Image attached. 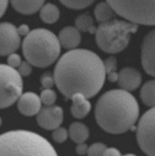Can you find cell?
<instances>
[{"label":"cell","instance_id":"1","mask_svg":"<svg viewBox=\"0 0 155 156\" xmlns=\"http://www.w3.org/2000/svg\"><path fill=\"white\" fill-rule=\"evenodd\" d=\"M106 76L103 62L96 53L86 49L65 53L54 73L55 84L67 98L77 93L87 98L96 95L104 85Z\"/></svg>","mask_w":155,"mask_h":156},{"label":"cell","instance_id":"2","mask_svg":"<svg viewBox=\"0 0 155 156\" xmlns=\"http://www.w3.org/2000/svg\"><path fill=\"white\" fill-rule=\"evenodd\" d=\"M140 114L134 96L123 90L105 93L97 102L95 116L99 126L113 134L124 133L134 128Z\"/></svg>","mask_w":155,"mask_h":156},{"label":"cell","instance_id":"3","mask_svg":"<svg viewBox=\"0 0 155 156\" xmlns=\"http://www.w3.org/2000/svg\"><path fill=\"white\" fill-rule=\"evenodd\" d=\"M0 156H58L52 145L40 135L13 130L0 135Z\"/></svg>","mask_w":155,"mask_h":156},{"label":"cell","instance_id":"4","mask_svg":"<svg viewBox=\"0 0 155 156\" xmlns=\"http://www.w3.org/2000/svg\"><path fill=\"white\" fill-rule=\"evenodd\" d=\"M24 56L31 65L46 67L58 57L61 44L52 32L45 29H36L30 32L22 44Z\"/></svg>","mask_w":155,"mask_h":156},{"label":"cell","instance_id":"5","mask_svg":"<svg viewBox=\"0 0 155 156\" xmlns=\"http://www.w3.org/2000/svg\"><path fill=\"white\" fill-rule=\"evenodd\" d=\"M138 28L131 22L112 20L102 23L96 29V41L99 48L108 53H117L128 44L131 34Z\"/></svg>","mask_w":155,"mask_h":156},{"label":"cell","instance_id":"6","mask_svg":"<svg viewBox=\"0 0 155 156\" xmlns=\"http://www.w3.org/2000/svg\"><path fill=\"white\" fill-rule=\"evenodd\" d=\"M116 14L135 24L155 25V1H108Z\"/></svg>","mask_w":155,"mask_h":156},{"label":"cell","instance_id":"7","mask_svg":"<svg viewBox=\"0 0 155 156\" xmlns=\"http://www.w3.org/2000/svg\"><path fill=\"white\" fill-rule=\"evenodd\" d=\"M23 81L14 68L0 64V109L12 105L21 96Z\"/></svg>","mask_w":155,"mask_h":156},{"label":"cell","instance_id":"8","mask_svg":"<svg viewBox=\"0 0 155 156\" xmlns=\"http://www.w3.org/2000/svg\"><path fill=\"white\" fill-rule=\"evenodd\" d=\"M137 140L144 153L155 156V107L142 116L137 128Z\"/></svg>","mask_w":155,"mask_h":156},{"label":"cell","instance_id":"9","mask_svg":"<svg viewBox=\"0 0 155 156\" xmlns=\"http://www.w3.org/2000/svg\"><path fill=\"white\" fill-rule=\"evenodd\" d=\"M21 38L14 25L3 22L0 23V56L9 55L19 47Z\"/></svg>","mask_w":155,"mask_h":156},{"label":"cell","instance_id":"10","mask_svg":"<svg viewBox=\"0 0 155 156\" xmlns=\"http://www.w3.org/2000/svg\"><path fill=\"white\" fill-rule=\"evenodd\" d=\"M63 111L58 106H46L37 114V122L43 129L55 130L59 128L63 121Z\"/></svg>","mask_w":155,"mask_h":156},{"label":"cell","instance_id":"11","mask_svg":"<svg viewBox=\"0 0 155 156\" xmlns=\"http://www.w3.org/2000/svg\"><path fill=\"white\" fill-rule=\"evenodd\" d=\"M141 59L144 70L155 77V30L148 34L142 41Z\"/></svg>","mask_w":155,"mask_h":156},{"label":"cell","instance_id":"12","mask_svg":"<svg viewBox=\"0 0 155 156\" xmlns=\"http://www.w3.org/2000/svg\"><path fill=\"white\" fill-rule=\"evenodd\" d=\"M18 108L21 114L31 116L39 114L42 108V101L35 93L26 92L21 95L18 102Z\"/></svg>","mask_w":155,"mask_h":156},{"label":"cell","instance_id":"13","mask_svg":"<svg viewBox=\"0 0 155 156\" xmlns=\"http://www.w3.org/2000/svg\"><path fill=\"white\" fill-rule=\"evenodd\" d=\"M117 83L125 91H133L139 87L142 81L141 74L131 67H126L119 72Z\"/></svg>","mask_w":155,"mask_h":156},{"label":"cell","instance_id":"14","mask_svg":"<svg viewBox=\"0 0 155 156\" xmlns=\"http://www.w3.org/2000/svg\"><path fill=\"white\" fill-rule=\"evenodd\" d=\"M61 45L66 49H74L79 44L81 36L77 28L73 27H67L63 29L58 36Z\"/></svg>","mask_w":155,"mask_h":156},{"label":"cell","instance_id":"15","mask_svg":"<svg viewBox=\"0 0 155 156\" xmlns=\"http://www.w3.org/2000/svg\"><path fill=\"white\" fill-rule=\"evenodd\" d=\"M71 99L72 101L71 109L72 115L78 119H82L86 116L91 109V104L88 98L83 94L77 93Z\"/></svg>","mask_w":155,"mask_h":156},{"label":"cell","instance_id":"16","mask_svg":"<svg viewBox=\"0 0 155 156\" xmlns=\"http://www.w3.org/2000/svg\"><path fill=\"white\" fill-rule=\"evenodd\" d=\"M44 1H12V7L23 14H32L41 9Z\"/></svg>","mask_w":155,"mask_h":156},{"label":"cell","instance_id":"17","mask_svg":"<svg viewBox=\"0 0 155 156\" xmlns=\"http://www.w3.org/2000/svg\"><path fill=\"white\" fill-rule=\"evenodd\" d=\"M69 135L74 142L79 144L87 140L89 132L88 129L84 124L81 122H74L71 125Z\"/></svg>","mask_w":155,"mask_h":156},{"label":"cell","instance_id":"18","mask_svg":"<svg viewBox=\"0 0 155 156\" xmlns=\"http://www.w3.org/2000/svg\"><path fill=\"white\" fill-rule=\"evenodd\" d=\"M115 14V12L107 1L99 3L95 9L96 19L100 23L112 20Z\"/></svg>","mask_w":155,"mask_h":156},{"label":"cell","instance_id":"19","mask_svg":"<svg viewBox=\"0 0 155 156\" xmlns=\"http://www.w3.org/2000/svg\"><path fill=\"white\" fill-rule=\"evenodd\" d=\"M140 95L141 99L145 105L155 107V80L149 81L143 85Z\"/></svg>","mask_w":155,"mask_h":156},{"label":"cell","instance_id":"20","mask_svg":"<svg viewBox=\"0 0 155 156\" xmlns=\"http://www.w3.org/2000/svg\"><path fill=\"white\" fill-rule=\"evenodd\" d=\"M40 18L47 23H54L60 17V11L56 5L51 3L43 5L40 10Z\"/></svg>","mask_w":155,"mask_h":156},{"label":"cell","instance_id":"21","mask_svg":"<svg viewBox=\"0 0 155 156\" xmlns=\"http://www.w3.org/2000/svg\"><path fill=\"white\" fill-rule=\"evenodd\" d=\"M77 28L83 31L88 32L90 34H95L96 28L94 25V22L92 16L88 14H82L78 16L75 20Z\"/></svg>","mask_w":155,"mask_h":156},{"label":"cell","instance_id":"22","mask_svg":"<svg viewBox=\"0 0 155 156\" xmlns=\"http://www.w3.org/2000/svg\"><path fill=\"white\" fill-rule=\"evenodd\" d=\"M106 75L111 82L117 81L119 73H117V60L114 56L108 57L103 62Z\"/></svg>","mask_w":155,"mask_h":156},{"label":"cell","instance_id":"23","mask_svg":"<svg viewBox=\"0 0 155 156\" xmlns=\"http://www.w3.org/2000/svg\"><path fill=\"white\" fill-rule=\"evenodd\" d=\"M40 99L46 106H52L56 101V94L51 89H44L41 93Z\"/></svg>","mask_w":155,"mask_h":156},{"label":"cell","instance_id":"24","mask_svg":"<svg viewBox=\"0 0 155 156\" xmlns=\"http://www.w3.org/2000/svg\"><path fill=\"white\" fill-rule=\"evenodd\" d=\"M94 1H61L64 5L71 9H83L91 5Z\"/></svg>","mask_w":155,"mask_h":156},{"label":"cell","instance_id":"25","mask_svg":"<svg viewBox=\"0 0 155 156\" xmlns=\"http://www.w3.org/2000/svg\"><path fill=\"white\" fill-rule=\"evenodd\" d=\"M106 146L100 143H96L88 149V156H103L106 150Z\"/></svg>","mask_w":155,"mask_h":156},{"label":"cell","instance_id":"26","mask_svg":"<svg viewBox=\"0 0 155 156\" xmlns=\"http://www.w3.org/2000/svg\"><path fill=\"white\" fill-rule=\"evenodd\" d=\"M68 135V132L65 128L59 127L54 130L52 136L56 142L57 143H63L67 140Z\"/></svg>","mask_w":155,"mask_h":156},{"label":"cell","instance_id":"27","mask_svg":"<svg viewBox=\"0 0 155 156\" xmlns=\"http://www.w3.org/2000/svg\"><path fill=\"white\" fill-rule=\"evenodd\" d=\"M8 63L12 68L19 67L22 63L21 58L19 55L13 53L8 57Z\"/></svg>","mask_w":155,"mask_h":156},{"label":"cell","instance_id":"28","mask_svg":"<svg viewBox=\"0 0 155 156\" xmlns=\"http://www.w3.org/2000/svg\"><path fill=\"white\" fill-rule=\"evenodd\" d=\"M41 82L43 87L45 89H51L55 84V80L54 76H51L50 74H45L41 79Z\"/></svg>","mask_w":155,"mask_h":156},{"label":"cell","instance_id":"29","mask_svg":"<svg viewBox=\"0 0 155 156\" xmlns=\"http://www.w3.org/2000/svg\"><path fill=\"white\" fill-rule=\"evenodd\" d=\"M31 64L28 62H23L18 67V72L21 76H28L32 72Z\"/></svg>","mask_w":155,"mask_h":156},{"label":"cell","instance_id":"30","mask_svg":"<svg viewBox=\"0 0 155 156\" xmlns=\"http://www.w3.org/2000/svg\"><path fill=\"white\" fill-rule=\"evenodd\" d=\"M103 156H121V155L119 150L113 147H110L106 148Z\"/></svg>","mask_w":155,"mask_h":156},{"label":"cell","instance_id":"31","mask_svg":"<svg viewBox=\"0 0 155 156\" xmlns=\"http://www.w3.org/2000/svg\"><path fill=\"white\" fill-rule=\"evenodd\" d=\"M88 147L86 144L82 143H79L76 148V151L79 155H84L86 153H88Z\"/></svg>","mask_w":155,"mask_h":156},{"label":"cell","instance_id":"32","mask_svg":"<svg viewBox=\"0 0 155 156\" xmlns=\"http://www.w3.org/2000/svg\"><path fill=\"white\" fill-rule=\"evenodd\" d=\"M17 31L19 35H28L30 31L28 26L26 24H23L21 25L18 28H17Z\"/></svg>","mask_w":155,"mask_h":156},{"label":"cell","instance_id":"33","mask_svg":"<svg viewBox=\"0 0 155 156\" xmlns=\"http://www.w3.org/2000/svg\"><path fill=\"white\" fill-rule=\"evenodd\" d=\"M7 1H0V18L5 13L8 7Z\"/></svg>","mask_w":155,"mask_h":156},{"label":"cell","instance_id":"34","mask_svg":"<svg viewBox=\"0 0 155 156\" xmlns=\"http://www.w3.org/2000/svg\"><path fill=\"white\" fill-rule=\"evenodd\" d=\"M135 156V155H134V154H126V155H124V156Z\"/></svg>","mask_w":155,"mask_h":156},{"label":"cell","instance_id":"35","mask_svg":"<svg viewBox=\"0 0 155 156\" xmlns=\"http://www.w3.org/2000/svg\"><path fill=\"white\" fill-rule=\"evenodd\" d=\"M1 123H2V119H1V118L0 117V126L1 125Z\"/></svg>","mask_w":155,"mask_h":156}]
</instances>
